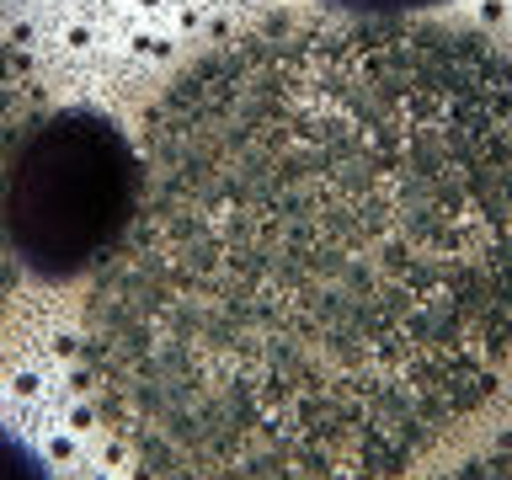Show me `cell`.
<instances>
[{"instance_id": "2", "label": "cell", "mask_w": 512, "mask_h": 480, "mask_svg": "<svg viewBox=\"0 0 512 480\" xmlns=\"http://www.w3.org/2000/svg\"><path fill=\"white\" fill-rule=\"evenodd\" d=\"M144 160L91 107L38 112L6 176V235L16 267L48 283L102 272L139 208Z\"/></svg>"}, {"instance_id": "3", "label": "cell", "mask_w": 512, "mask_h": 480, "mask_svg": "<svg viewBox=\"0 0 512 480\" xmlns=\"http://www.w3.org/2000/svg\"><path fill=\"white\" fill-rule=\"evenodd\" d=\"M38 80H32V64L22 59L6 32H0V320H6V299L16 288V251H11V235H6V176H11V160H16V144L38 118Z\"/></svg>"}, {"instance_id": "5", "label": "cell", "mask_w": 512, "mask_h": 480, "mask_svg": "<svg viewBox=\"0 0 512 480\" xmlns=\"http://www.w3.org/2000/svg\"><path fill=\"white\" fill-rule=\"evenodd\" d=\"M0 480H54L43 470V459L32 454L22 438H11L6 427H0Z\"/></svg>"}, {"instance_id": "1", "label": "cell", "mask_w": 512, "mask_h": 480, "mask_svg": "<svg viewBox=\"0 0 512 480\" xmlns=\"http://www.w3.org/2000/svg\"><path fill=\"white\" fill-rule=\"evenodd\" d=\"M86 299L150 480H395L512 358V59L464 27L272 16L155 96Z\"/></svg>"}, {"instance_id": "6", "label": "cell", "mask_w": 512, "mask_h": 480, "mask_svg": "<svg viewBox=\"0 0 512 480\" xmlns=\"http://www.w3.org/2000/svg\"><path fill=\"white\" fill-rule=\"evenodd\" d=\"M320 6H331V11H342V16H411V11H432V6H443V0H320Z\"/></svg>"}, {"instance_id": "4", "label": "cell", "mask_w": 512, "mask_h": 480, "mask_svg": "<svg viewBox=\"0 0 512 480\" xmlns=\"http://www.w3.org/2000/svg\"><path fill=\"white\" fill-rule=\"evenodd\" d=\"M443 480H512V411H507V422L496 427L464 464H454Z\"/></svg>"}]
</instances>
